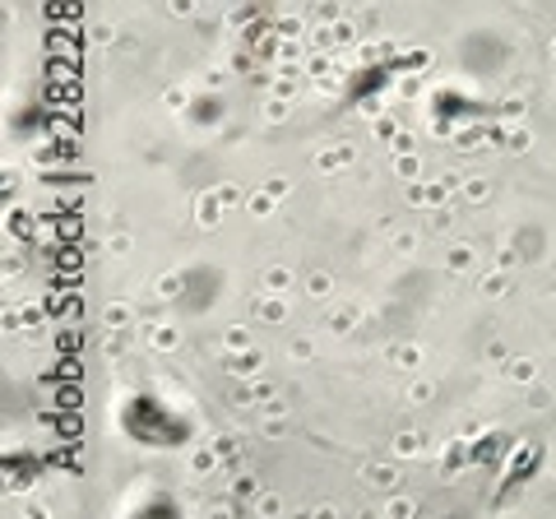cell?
<instances>
[{"label": "cell", "mask_w": 556, "mask_h": 519, "mask_svg": "<svg viewBox=\"0 0 556 519\" xmlns=\"http://www.w3.org/2000/svg\"><path fill=\"white\" fill-rule=\"evenodd\" d=\"M121 431L135 441V445H149V450H177L195 436V422L186 418L177 404H167L163 394L153 390H135L126 404H121Z\"/></svg>", "instance_id": "1"}, {"label": "cell", "mask_w": 556, "mask_h": 519, "mask_svg": "<svg viewBox=\"0 0 556 519\" xmlns=\"http://www.w3.org/2000/svg\"><path fill=\"white\" fill-rule=\"evenodd\" d=\"M413 65H422V56H386V61L357 65L353 79H348V89H343V107H362V102L380 98V93H386L390 84H394V75L413 71Z\"/></svg>", "instance_id": "2"}, {"label": "cell", "mask_w": 556, "mask_h": 519, "mask_svg": "<svg viewBox=\"0 0 556 519\" xmlns=\"http://www.w3.org/2000/svg\"><path fill=\"white\" fill-rule=\"evenodd\" d=\"M431 116H437L441 126H455V121H473V116H501V107H496V102L468 98L459 89H441L437 98H431Z\"/></svg>", "instance_id": "3"}, {"label": "cell", "mask_w": 556, "mask_h": 519, "mask_svg": "<svg viewBox=\"0 0 556 519\" xmlns=\"http://www.w3.org/2000/svg\"><path fill=\"white\" fill-rule=\"evenodd\" d=\"M538 469H543V445H533V441L515 445V455H510V464H506V482H501V496L529 488V482L538 478Z\"/></svg>", "instance_id": "4"}, {"label": "cell", "mask_w": 556, "mask_h": 519, "mask_svg": "<svg viewBox=\"0 0 556 519\" xmlns=\"http://www.w3.org/2000/svg\"><path fill=\"white\" fill-rule=\"evenodd\" d=\"M468 459L473 464H486V469H501V459H506V436H496V431H486V436L468 450Z\"/></svg>", "instance_id": "5"}]
</instances>
